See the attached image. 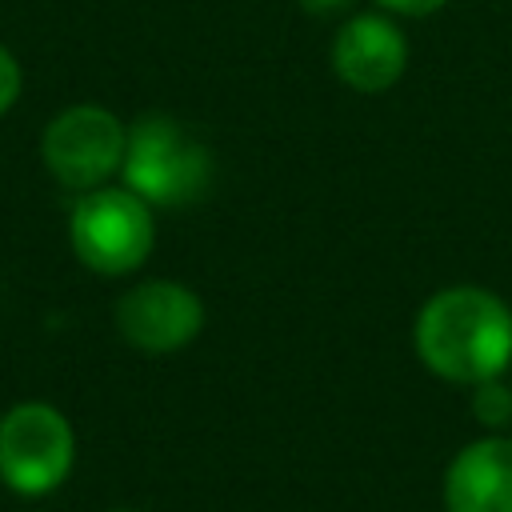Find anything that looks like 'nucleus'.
<instances>
[{"label": "nucleus", "mask_w": 512, "mask_h": 512, "mask_svg": "<svg viewBox=\"0 0 512 512\" xmlns=\"http://www.w3.org/2000/svg\"><path fill=\"white\" fill-rule=\"evenodd\" d=\"M128 132L124 124L96 104L64 108L44 132V160L68 188H96L124 164Z\"/></svg>", "instance_id": "obj_5"}, {"label": "nucleus", "mask_w": 512, "mask_h": 512, "mask_svg": "<svg viewBox=\"0 0 512 512\" xmlns=\"http://www.w3.org/2000/svg\"><path fill=\"white\" fill-rule=\"evenodd\" d=\"M404 64H408V44L388 16L360 12L340 24L332 44V68L348 88L384 92L400 80Z\"/></svg>", "instance_id": "obj_7"}, {"label": "nucleus", "mask_w": 512, "mask_h": 512, "mask_svg": "<svg viewBox=\"0 0 512 512\" xmlns=\"http://www.w3.org/2000/svg\"><path fill=\"white\" fill-rule=\"evenodd\" d=\"M16 92H20V64L12 60L8 48H0V112L16 100Z\"/></svg>", "instance_id": "obj_10"}, {"label": "nucleus", "mask_w": 512, "mask_h": 512, "mask_svg": "<svg viewBox=\"0 0 512 512\" xmlns=\"http://www.w3.org/2000/svg\"><path fill=\"white\" fill-rule=\"evenodd\" d=\"M352 0H300V8L304 12H312V16H332V12H344Z\"/></svg>", "instance_id": "obj_12"}, {"label": "nucleus", "mask_w": 512, "mask_h": 512, "mask_svg": "<svg viewBox=\"0 0 512 512\" xmlns=\"http://www.w3.org/2000/svg\"><path fill=\"white\" fill-rule=\"evenodd\" d=\"M448 512H512V440L488 436L468 444L444 476Z\"/></svg>", "instance_id": "obj_8"}, {"label": "nucleus", "mask_w": 512, "mask_h": 512, "mask_svg": "<svg viewBox=\"0 0 512 512\" xmlns=\"http://www.w3.org/2000/svg\"><path fill=\"white\" fill-rule=\"evenodd\" d=\"M76 256L104 276L132 272L152 252V212L132 188H96L72 212Z\"/></svg>", "instance_id": "obj_3"}, {"label": "nucleus", "mask_w": 512, "mask_h": 512, "mask_svg": "<svg viewBox=\"0 0 512 512\" xmlns=\"http://www.w3.org/2000/svg\"><path fill=\"white\" fill-rule=\"evenodd\" d=\"M204 324V304L192 288L172 280H148L136 284L116 304V328L132 348L144 352H176L188 340H196Z\"/></svg>", "instance_id": "obj_6"}, {"label": "nucleus", "mask_w": 512, "mask_h": 512, "mask_svg": "<svg viewBox=\"0 0 512 512\" xmlns=\"http://www.w3.org/2000/svg\"><path fill=\"white\" fill-rule=\"evenodd\" d=\"M472 412H476V420H480V424H488V428H504V424L512 420V392L500 384V376H496V380L476 384Z\"/></svg>", "instance_id": "obj_9"}, {"label": "nucleus", "mask_w": 512, "mask_h": 512, "mask_svg": "<svg viewBox=\"0 0 512 512\" xmlns=\"http://www.w3.org/2000/svg\"><path fill=\"white\" fill-rule=\"evenodd\" d=\"M388 12H400V16H428L436 8H444L448 0H380Z\"/></svg>", "instance_id": "obj_11"}, {"label": "nucleus", "mask_w": 512, "mask_h": 512, "mask_svg": "<svg viewBox=\"0 0 512 512\" xmlns=\"http://www.w3.org/2000/svg\"><path fill=\"white\" fill-rule=\"evenodd\" d=\"M72 468V428L48 404H20L0 420V476L16 492H48Z\"/></svg>", "instance_id": "obj_4"}, {"label": "nucleus", "mask_w": 512, "mask_h": 512, "mask_svg": "<svg viewBox=\"0 0 512 512\" xmlns=\"http://www.w3.org/2000/svg\"><path fill=\"white\" fill-rule=\"evenodd\" d=\"M416 352L452 384L496 380L512 360V312L484 288H444L416 316Z\"/></svg>", "instance_id": "obj_1"}, {"label": "nucleus", "mask_w": 512, "mask_h": 512, "mask_svg": "<svg viewBox=\"0 0 512 512\" xmlns=\"http://www.w3.org/2000/svg\"><path fill=\"white\" fill-rule=\"evenodd\" d=\"M124 180L140 200L180 208V204H192L204 196V188L212 180V156L176 120L140 116L128 128Z\"/></svg>", "instance_id": "obj_2"}]
</instances>
